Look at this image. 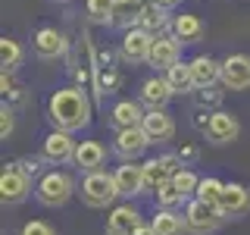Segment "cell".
Segmentation results:
<instances>
[{
	"instance_id": "cell-15",
	"label": "cell",
	"mask_w": 250,
	"mask_h": 235,
	"mask_svg": "<svg viewBox=\"0 0 250 235\" xmlns=\"http://www.w3.org/2000/svg\"><path fill=\"white\" fill-rule=\"evenodd\" d=\"M219 210L225 216H241L250 210V188L241 185V182H229L219 194Z\"/></svg>"
},
{
	"instance_id": "cell-7",
	"label": "cell",
	"mask_w": 250,
	"mask_h": 235,
	"mask_svg": "<svg viewBox=\"0 0 250 235\" xmlns=\"http://www.w3.org/2000/svg\"><path fill=\"white\" fill-rule=\"evenodd\" d=\"M153 31H147V28H128L122 35V47H119V53H122V60L125 63H147L150 60V47H153Z\"/></svg>"
},
{
	"instance_id": "cell-20",
	"label": "cell",
	"mask_w": 250,
	"mask_h": 235,
	"mask_svg": "<svg viewBox=\"0 0 250 235\" xmlns=\"http://www.w3.org/2000/svg\"><path fill=\"white\" fill-rule=\"evenodd\" d=\"M203 31H207L203 22L197 19V16H191V13H182V16L172 19V35H175L182 44H197L203 38Z\"/></svg>"
},
{
	"instance_id": "cell-13",
	"label": "cell",
	"mask_w": 250,
	"mask_h": 235,
	"mask_svg": "<svg viewBox=\"0 0 250 235\" xmlns=\"http://www.w3.org/2000/svg\"><path fill=\"white\" fill-rule=\"evenodd\" d=\"M178 53H182V47H178V38L169 35V31H163V35L153 38V47H150V66L153 69H163L166 72L169 66H175L178 63Z\"/></svg>"
},
{
	"instance_id": "cell-39",
	"label": "cell",
	"mask_w": 250,
	"mask_h": 235,
	"mask_svg": "<svg viewBox=\"0 0 250 235\" xmlns=\"http://www.w3.org/2000/svg\"><path fill=\"white\" fill-rule=\"evenodd\" d=\"M131 235H156V232H153V226H144V223H141V226H138V229L131 232Z\"/></svg>"
},
{
	"instance_id": "cell-36",
	"label": "cell",
	"mask_w": 250,
	"mask_h": 235,
	"mask_svg": "<svg viewBox=\"0 0 250 235\" xmlns=\"http://www.w3.org/2000/svg\"><path fill=\"white\" fill-rule=\"evenodd\" d=\"M13 122H16V119H13V107L3 104V107H0V138H3V141H6V135L13 132Z\"/></svg>"
},
{
	"instance_id": "cell-12",
	"label": "cell",
	"mask_w": 250,
	"mask_h": 235,
	"mask_svg": "<svg viewBox=\"0 0 250 235\" xmlns=\"http://www.w3.org/2000/svg\"><path fill=\"white\" fill-rule=\"evenodd\" d=\"M31 47H35V53L41 60H57V57H62V53L69 50V41L57 28H38L35 38H31Z\"/></svg>"
},
{
	"instance_id": "cell-17",
	"label": "cell",
	"mask_w": 250,
	"mask_h": 235,
	"mask_svg": "<svg viewBox=\"0 0 250 235\" xmlns=\"http://www.w3.org/2000/svg\"><path fill=\"white\" fill-rule=\"evenodd\" d=\"M191 72H194V85L197 88H213L216 82H222V63L213 57H194Z\"/></svg>"
},
{
	"instance_id": "cell-31",
	"label": "cell",
	"mask_w": 250,
	"mask_h": 235,
	"mask_svg": "<svg viewBox=\"0 0 250 235\" xmlns=\"http://www.w3.org/2000/svg\"><path fill=\"white\" fill-rule=\"evenodd\" d=\"M172 185H175V188H178V191H182V194H185V198H188V194H194V191H197V185H200V179H197V176H194V172H191V169H178V172H175V176H172Z\"/></svg>"
},
{
	"instance_id": "cell-21",
	"label": "cell",
	"mask_w": 250,
	"mask_h": 235,
	"mask_svg": "<svg viewBox=\"0 0 250 235\" xmlns=\"http://www.w3.org/2000/svg\"><path fill=\"white\" fill-rule=\"evenodd\" d=\"M147 116V110L138 104V100H119V104L113 107V125L116 129H131V125H141Z\"/></svg>"
},
{
	"instance_id": "cell-16",
	"label": "cell",
	"mask_w": 250,
	"mask_h": 235,
	"mask_svg": "<svg viewBox=\"0 0 250 235\" xmlns=\"http://www.w3.org/2000/svg\"><path fill=\"white\" fill-rule=\"evenodd\" d=\"M113 179H116V185H119L122 198H131V194L144 191V166H138L135 160H125L122 166H116Z\"/></svg>"
},
{
	"instance_id": "cell-37",
	"label": "cell",
	"mask_w": 250,
	"mask_h": 235,
	"mask_svg": "<svg viewBox=\"0 0 250 235\" xmlns=\"http://www.w3.org/2000/svg\"><path fill=\"white\" fill-rule=\"evenodd\" d=\"M178 157H182V163L185 160H194V157H197V147H194V144H185L182 151H178Z\"/></svg>"
},
{
	"instance_id": "cell-35",
	"label": "cell",
	"mask_w": 250,
	"mask_h": 235,
	"mask_svg": "<svg viewBox=\"0 0 250 235\" xmlns=\"http://www.w3.org/2000/svg\"><path fill=\"white\" fill-rule=\"evenodd\" d=\"M19 235H57V229L50 223H44V219H31L19 229Z\"/></svg>"
},
{
	"instance_id": "cell-30",
	"label": "cell",
	"mask_w": 250,
	"mask_h": 235,
	"mask_svg": "<svg viewBox=\"0 0 250 235\" xmlns=\"http://www.w3.org/2000/svg\"><path fill=\"white\" fill-rule=\"evenodd\" d=\"M222 188L225 182H219V179H200V185H197V198L200 201H209V204H219V194H222Z\"/></svg>"
},
{
	"instance_id": "cell-41",
	"label": "cell",
	"mask_w": 250,
	"mask_h": 235,
	"mask_svg": "<svg viewBox=\"0 0 250 235\" xmlns=\"http://www.w3.org/2000/svg\"><path fill=\"white\" fill-rule=\"evenodd\" d=\"M60 3H69V0H60Z\"/></svg>"
},
{
	"instance_id": "cell-1",
	"label": "cell",
	"mask_w": 250,
	"mask_h": 235,
	"mask_svg": "<svg viewBox=\"0 0 250 235\" xmlns=\"http://www.w3.org/2000/svg\"><path fill=\"white\" fill-rule=\"evenodd\" d=\"M47 119L53 122V129L62 132H78L91 122V97L82 85H69L60 88L47 100Z\"/></svg>"
},
{
	"instance_id": "cell-6",
	"label": "cell",
	"mask_w": 250,
	"mask_h": 235,
	"mask_svg": "<svg viewBox=\"0 0 250 235\" xmlns=\"http://www.w3.org/2000/svg\"><path fill=\"white\" fill-rule=\"evenodd\" d=\"M203 135H207L209 144H231V141H238V135H241V122H238V116L225 113V110H213L209 119H207Z\"/></svg>"
},
{
	"instance_id": "cell-3",
	"label": "cell",
	"mask_w": 250,
	"mask_h": 235,
	"mask_svg": "<svg viewBox=\"0 0 250 235\" xmlns=\"http://www.w3.org/2000/svg\"><path fill=\"white\" fill-rule=\"evenodd\" d=\"M38 201L44 207H62L69 198L75 194V179L69 172H60V169H50L38 179V188H35Z\"/></svg>"
},
{
	"instance_id": "cell-9",
	"label": "cell",
	"mask_w": 250,
	"mask_h": 235,
	"mask_svg": "<svg viewBox=\"0 0 250 235\" xmlns=\"http://www.w3.org/2000/svg\"><path fill=\"white\" fill-rule=\"evenodd\" d=\"M222 85L229 91L250 88V57L247 53H231L222 60Z\"/></svg>"
},
{
	"instance_id": "cell-23",
	"label": "cell",
	"mask_w": 250,
	"mask_h": 235,
	"mask_svg": "<svg viewBox=\"0 0 250 235\" xmlns=\"http://www.w3.org/2000/svg\"><path fill=\"white\" fill-rule=\"evenodd\" d=\"M104 160H106V151H104L100 141H78V147H75V166H82L84 172H91V169L104 166Z\"/></svg>"
},
{
	"instance_id": "cell-29",
	"label": "cell",
	"mask_w": 250,
	"mask_h": 235,
	"mask_svg": "<svg viewBox=\"0 0 250 235\" xmlns=\"http://www.w3.org/2000/svg\"><path fill=\"white\" fill-rule=\"evenodd\" d=\"M84 10H88L91 22H113L116 0H84Z\"/></svg>"
},
{
	"instance_id": "cell-33",
	"label": "cell",
	"mask_w": 250,
	"mask_h": 235,
	"mask_svg": "<svg viewBox=\"0 0 250 235\" xmlns=\"http://www.w3.org/2000/svg\"><path fill=\"white\" fill-rule=\"evenodd\" d=\"M156 201H160V207H169V210H172L175 204H182V201H185V194L178 191V188L172 185V179H169V182L163 185L160 191H156Z\"/></svg>"
},
{
	"instance_id": "cell-26",
	"label": "cell",
	"mask_w": 250,
	"mask_h": 235,
	"mask_svg": "<svg viewBox=\"0 0 250 235\" xmlns=\"http://www.w3.org/2000/svg\"><path fill=\"white\" fill-rule=\"evenodd\" d=\"M166 13L169 10H163V6H156V3L147 0V6H144V13H141V22H138V25L147 28V31H153V35H163V31L172 28V22L166 19Z\"/></svg>"
},
{
	"instance_id": "cell-24",
	"label": "cell",
	"mask_w": 250,
	"mask_h": 235,
	"mask_svg": "<svg viewBox=\"0 0 250 235\" xmlns=\"http://www.w3.org/2000/svg\"><path fill=\"white\" fill-rule=\"evenodd\" d=\"M166 82H169L172 94H191V91H197V85H194V72H191V63H182V60H178L175 66L166 69Z\"/></svg>"
},
{
	"instance_id": "cell-2",
	"label": "cell",
	"mask_w": 250,
	"mask_h": 235,
	"mask_svg": "<svg viewBox=\"0 0 250 235\" xmlns=\"http://www.w3.org/2000/svg\"><path fill=\"white\" fill-rule=\"evenodd\" d=\"M78 194H82V201L88 204V207H113L116 198H122L113 172H104V169H91L88 176L82 179Z\"/></svg>"
},
{
	"instance_id": "cell-19",
	"label": "cell",
	"mask_w": 250,
	"mask_h": 235,
	"mask_svg": "<svg viewBox=\"0 0 250 235\" xmlns=\"http://www.w3.org/2000/svg\"><path fill=\"white\" fill-rule=\"evenodd\" d=\"M169 97H172V88H169L166 75H153V78H147V82L141 85V104H147L150 110L166 107Z\"/></svg>"
},
{
	"instance_id": "cell-27",
	"label": "cell",
	"mask_w": 250,
	"mask_h": 235,
	"mask_svg": "<svg viewBox=\"0 0 250 235\" xmlns=\"http://www.w3.org/2000/svg\"><path fill=\"white\" fill-rule=\"evenodd\" d=\"M150 226H153V232H156V235H182V232L188 229V226H185V216H175L169 207H163L160 213L153 216V223H150Z\"/></svg>"
},
{
	"instance_id": "cell-32",
	"label": "cell",
	"mask_w": 250,
	"mask_h": 235,
	"mask_svg": "<svg viewBox=\"0 0 250 235\" xmlns=\"http://www.w3.org/2000/svg\"><path fill=\"white\" fill-rule=\"evenodd\" d=\"M194 94H197V107H207V110H219L222 107V97H225L222 91H216V85L213 88H197Z\"/></svg>"
},
{
	"instance_id": "cell-25",
	"label": "cell",
	"mask_w": 250,
	"mask_h": 235,
	"mask_svg": "<svg viewBox=\"0 0 250 235\" xmlns=\"http://www.w3.org/2000/svg\"><path fill=\"white\" fill-rule=\"evenodd\" d=\"M122 85V75L119 69L109 63V66H94V91L100 94V97H106V94H116Z\"/></svg>"
},
{
	"instance_id": "cell-22",
	"label": "cell",
	"mask_w": 250,
	"mask_h": 235,
	"mask_svg": "<svg viewBox=\"0 0 250 235\" xmlns=\"http://www.w3.org/2000/svg\"><path fill=\"white\" fill-rule=\"evenodd\" d=\"M141 226V213L131 204H119V207H113V213H109L106 219V229L113 232H122V235H131Z\"/></svg>"
},
{
	"instance_id": "cell-18",
	"label": "cell",
	"mask_w": 250,
	"mask_h": 235,
	"mask_svg": "<svg viewBox=\"0 0 250 235\" xmlns=\"http://www.w3.org/2000/svg\"><path fill=\"white\" fill-rule=\"evenodd\" d=\"M144 6H147V0H116L113 22H109V25H116V28H122V31L135 28L138 22H141V13H144Z\"/></svg>"
},
{
	"instance_id": "cell-8",
	"label": "cell",
	"mask_w": 250,
	"mask_h": 235,
	"mask_svg": "<svg viewBox=\"0 0 250 235\" xmlns=\"http://www.w3.org/2000/svg\"><path fill=\"white\" fill-rule=\"evenodd\" d=\"M75 147H78V141H72V132L53 129L50 135L44 138L41 154H44L47 163H66V160H75Z\"/></svg>"
},
{
	"instance_id": "cell-5",
	"label": "cell",
	"mask_w": 250,
	"mask_h": 235,
	"mask_svg": "<svg viewBox=\"0 0 250 235\" xmlns=\"http://www.w3.org/2000/svg\"><path fill=\"white\" fill-rule=\"evenodd\" d=\"M182 169V157L178 154H163L144 163V191H160L175 172Z\"/></svg>"
},
{
	"instance_id": "cell-40",
	"label": "cell",
	"mask_w": 250,
	"mask_h": 235,
	"mask_svg": "<svg viewBox=\"0 0 250 235\" xmlns=\"http://www.w3.org/2000/svg\"><path fill=\"white\" fill-rule=\"evenodd\" d=\"M106 235H122V232H113V229H106Z\"/></svg>"
},
{
	"instance_id": "cell-11",
	"label": "cell",
	"mask_w": 250,
	"mask_h": 235,
	"mask_svg": "<svg viewBox=\"0 0 250 235\" xmlns=\"http://www.w3.org/2000/svg\"><path fill=\"white\" fill-rule=\"evenodd\" d=\"M25 198H28V176L13 163L0 176V201L3 204H22Z\"/></svg>"
},
{
	"instance_id": "cell-28",
	"label": "cell",
	"mask_w": 250,
	"mask_h": 235,
	"mask_svg": "<svg viewBox=\"0 0 250 235\" xmlns=\"http://www.w3.org/2000/svg\"><path fill=\"white\" fill-rule=\"evenodd\" d=\"M0 63L3 69H16L22 63V47L16 38H0Z\"/></svg>"
},
{
	"instance_id": "cell-10",
	"label": "cell",
	"mask_w": 250,
	"mask_h": 235,
	"mask_svg": "<svg viewBox=\"0 0 250 235\" xmlns=\"http://www.w3.org/2000/svg\"><path fill=\"white\" fill-rule=\"evenodd\" d=\"M147 144H150L147 132L141 129V125H131V129H119V132H116L113 151L119 154L122 160H138V157L147 151Z\"/></svg>"
},
{
	"instance_id": "cell-4",
	"label": "cell",
	"mask_w": 250,
	"mask_h": 235,
	"mask_svg": "<svg viewBox=\"0 0 250 235\" xmlns=\"http://www.w3.org/2000/svg\"><path fill=\"white\" fill-rule=\"evenodd\" d=\"M222 219H225V213L219 210V204H209V201L194 198V201L185 207V226H188V232H194V235H209V232H216Z\"/></svg>"
},
{
	"instance_id": "cell-34",
	"label": "cell",
	"mask_w": 250,
	"mask_h": 235,
	"mask_svg": "<svg viewBox=\"0 0 250 235\" xmlns=\"http://www.w3.org/2000/svg\"><path fill=\"white\" fill-rule=\"evenodd\" d=\"M16 166H19L22 172H25L28 179H35V176H44V160H41V157H22V160H16Z\"/></svg>"
},
{
	"instance_id": "cell-38",
	"label": "cell",
	"mask_w": 250,
	"mask_h": 235,
	"mask_svg": "<svg viewBox=\"0 0 250 235\" xmlns=\"http://www.w3.org/2000/svg\"><path fill=\"white\" fill-rule=\"evenodd\" d=\"M150 3H156V6H163V10H175L182 0H150Z\"/></svg>"
},
{
	"instance_id": "cell-14",
	"label": "cell",
	"mask_w": 250,
	"mask_h": 235,
	"mask_svg": "<svg viewBox=\"0 0 250 235\" xmlns=\"http://www.w3.org/2000/svg\"><path fill=\"white\" fill-rule=\"evenodd\" d=\"M141 129L147 132L150 144H153V141L160 144V141H172V135H175V119H172V116H169L163 107H156V110H147Z\"/></svg>"
}]
</instances>
